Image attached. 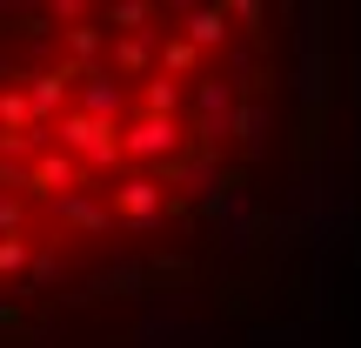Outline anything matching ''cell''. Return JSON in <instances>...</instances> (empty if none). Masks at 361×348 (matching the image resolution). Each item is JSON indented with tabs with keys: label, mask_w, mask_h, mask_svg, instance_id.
I'll list each match as a JSON object with an SVG mask.
<instances>
[{
	"label": "cell",
	"mask_w": 361,
	"mask_h": 348,
	"mask_svg": "<svg viewBox=\"0 0 361 348\" xmlns=\"http://www.w3.org/2000/svg\"><path fill=\"white\" fill-rule=\"evenodd\" d=\"M141 107H147V114H154V121H174V107H180V80L154 74V80H147V88H141Z\"/></svg>",
	"instance_id": "10"
},
{
	"label": "cell",
	"mask_w": 361,
	"mask_h": 348,
	"mask_svg": "<svg viewBox=\"0 0 361 348\" xmlns=\"http://www.w3.org/2000/svg\"><path fill=\"white\" fill-rule=\"evenodd\" d=\"M234 128H241V141H247V148H255V141H261V107H247V114H241V121H234Z\"/></svg>",
	"instance_id": "15"
},
{
	"label": "cell",
	"mask_w": 361,
	"mask_h": 348,
	"mask_svg": "<svg viewBox=\"0 0 361 348\" xmlns=\"http://www.w3.org/2000/svg\"><path fill=\"white\" fill-rule=\"evenodd\" d=\"M228 20H234L228 7H194L188 20H180V34H188L194 47H221V40H228Z\"/></svg>",
	"instance_id": "6"
},
{
	"label": "cell",
	"mask_w": 361,
	"mask_h": 348,
	"mask_svg": "<svg viewBox=\"0 0 361 348\" xmlns=\"http://www.w3.org/2000/svg\"><path fill=\"white\" fill-rule=\"evenodd\" d=\"M27 181H34V194H74V181H80V161L74 155H40L34 168H27Z\"/></svg>",
	"instance_id": "5"
},
{
	"label": "cell",
	"mask_w": 361,
	"mask_h": 348,
	"mask_svg": "<svg viewBox=\"0 0 361 348\" xmlns=\"http://www.w3.org/2000/svg\"><path fill=\"white\" fill-rule=\"evenodd\" d=\"M27 261H34V248H27V234H7V241H0V275H20Z\"/></svg>",
	"instance_id": "13"
},
{
	"label": "cell",
	"mask_w": 361,
	"mask_h": 348,
	"mask_svg": "<svg viewBox=\"0 0 361 348\" xmlns=\"http://www.w3.org/2000/svg\"><path fill=\"white\" fill-rule=\"evenodd\" d=\"M101 34H107V27H94V20L67 27V61H74V67H87L94 54H101Z\"/></svg>",
	"instance_id": "11"
},
{
	"label": "cell",
	"mask_w": 361,
	"mask_h": 348,
	"mask_svg": "<svg viewBox=\"0 0 361 348\" xmlns=\"http://www.w3.org/2000/svg\"><path fill=\"white\" fill-rule=\"evenodd\" d=\"M147 20H154L147 0H121V7H107V34H121V40H141Z\"/></svg>",
	"instance_id": "8"
},
{
	"label": "cell",
	"mask_w": 361,
	"mask_h": 348,
	"mask_svg": "<svg viewBox=\"0 0 361 348\" xmlns=\"http://www.w3.org/2000/svg\"><path fill=\"white\" fill-rule=\"evenodd\" d=\"M54 134H61V155L87 161V168H114L121 161V128L114 121H94V114H80V107H67V114L54 121Z\"/></svg>",
	"instance_id": "1"
},
{
	"label": "cell",
	"mask_w": 361,
	"mask_h": 348,
	"mask_svg": "<svg viewBox=\"0 0 361 348\" xmlns=\"http://www.w3.org/2000/svg\"><path fill=\"white\" fill-rule=\"evenodd\" d=\"M114 61L128 67V74H141L147 67V40H114Z\"/></svg>",
	"instance_id": "14"
},
{
	"label": "cell",
	"mask_w": 361,
	"mask_h": 348,
	"mask_svg": "<svg viewBox=\"0 0 361 348\" xmlns=\"http://www.w3.org/2000/svg\"><path fill=\"white\" fill-rule=\"evenodd\" d=\"M174 148H180V128H174V121L141 114L134 128H121V155H128V161H168Z\"/></svg>",
	"instance_id": "2"
},
{
	"label": "cell",
	"mask_w": 361,
	"mask_h": 348,
	"mask_svg": "<svg viewBox=\"0 0 361 348\" xmlns=\"http://www.w3.org/2000/svg\"><path fill=\"white\" fill-rule=\"evenodd\" d=\"M201 67V47H194L188 34H174L168 47H161V74H194Z\"/></svg>",
	"instance_id": "12"
},
{
	"label": "cell",
	"mask_w": 361,
	"mask_h": 348,
	"mask_svg": "<svg viewBox=\"0 0 361 348\" xmlns=\"http://www.w3.org/2000/svg\"><path fill=\"white\" fill-rule=\"evenodd\" d=\"M61 221H74V228H94V234H107V228H114V208H94L87 194H67V201H61Z\"/></svg>",
	"instance_id": "9"
},
{
	"label": "cell",
	"mask_w": 361,
	"mask_h": 348,
	"mask_svg": "<svg viewBox=\"0 0 361 348\" xmlns=\"http://www.w3.org/2000/svg\"><path fill=\"white\" fill-rule=\"evenodd\" d=\"M80 114H94V121H114L121 114V88L107 74H87V88H80Z\"/></svg>",
	"instance_id": "7"
},
{
	"label": "cell",
	"mask_w": 361,
	"mask_h": 348,
	"mask_svg": "<svg viewBox=\"0 0 361 348\" xmlns=\"http://www.w3.org/2000/svg\"><path fill=\"white\" fill-rule=\"evenodd\" d=\"M74 74H80L74 61H61V67H40V74H27V101H34V121H40V128H47V121H54V107L67 101V80H74ZM61 114H67V107H61Z\"/></svg>",
	"instance_id": "3"
},
{
	"label": "cell",
	"mask_w": 361,
	"mask_h": 348,
	"mask_svg": "<svg viewBox=\"0 0 361 348\" xmlns=\"http://www.w3.org/2000/svg\"><path fill=\"white\" fill-rule=\"evenodd\" d=\"M107 194H114V215H121V221H147V215L161 208V181H154V174H128L121 188H107Z\"/></svg>",
	"instance_id": "4"
}]
</instances>
